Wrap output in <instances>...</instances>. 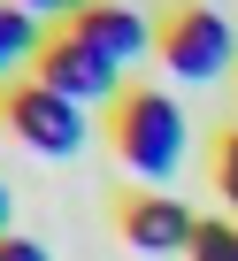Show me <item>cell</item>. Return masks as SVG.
<instances>
[{"mask_svg": "<svg viewBox=\"0 0 238 261\" xmlns=\"http://www.w3.org/2000/svg\"><path fill=\"white\" fill-rule=\"evenodd\" d=\"M184 108L169 100V92H123L115 100V162H123L146 192H162L177 169H184Z\"/></svg>", "mask_w": 238, "mask_h": 261, "instance_id": "cell-1", "label": "cell"}, {"mask_svg": "<svg viewBox=\"0 0 238 261\" xmlns=\"http://www.w3.org/2000/svg\"><path fill=\"white\" fill-rule=\"evenodd\" d=\"M0 115H8L16 146H31V154H46V162H69V154H85V108H77L69 92L39 85V77H31V85H8Z\"/></svg>", "mask_w": 238, "mask_h": 261, "instance_id": "cell-2", "label": "cell"}, {"mask_svg": "<svg viewBox=\"0 0 238 261\" xmlns=\"http://www.w3.org/2000/svg\"><path fill=\"white\" fill-rule=\"evenodd\" d=\"M162 69L177 77V85H215L230 62H238V39H230V23L215 16V8H177L169 23H162Z\"/></svg>", "mask_w": 238, "mask_h": 261, "instance_id": "cell-3", "label": "cell"}, {"mask_svg": "<svg viewBox=\"0 0 238 261\" xmlns=\"http://www.w3.org/2000/svg\"><path fill=\"white\" fill-rule=\"evenodd\" d=\"M31 77H39V85H54V92H69L77 108H100V100L115 108V100H123V92H115V77H123V69H115L100 46H85L69 23L46 39V54H39V69H31Z\"/></svg>", "mask_w": 238, "mask_h": 261, "instance_id": "cell-4", "label": "cell"}, {"mask_svg": "<svg viewBox=\"0 0 238 261\" xmlns=\"http://www.w3.org/2000/svg\"><path fill=\"white\" fill-rule=\"evenodd\" d=\"M69 31H77L85 46H100V54H108L115 69H131V62H146V54L162 46V31H154V23H146L139 8H131V0H92V8H85V16L69 23Z\"/></svg>", "mask_w": 238, "mask_h": 261, "instance_id": "cell-5", "label": "cell"}, {"mask_svg": "<svg viewBox=\"0 0 238 261\" xmlns=\"http://www.w3.org/2000/svg\"><path fill=\"white\" fill-rule=\"evenodd\" d=\"M192 230H200V215L184 200H169V192H139L123 207V238L139 253H192Z\"/></svg>", "mask_w": 238, "mask_h": 261, "instance_id": "cell-6", "label": "cell"}, {"mask_svg": "<svg viewBox=\"0 0 238 261\" xmlns=\"http://www.w3.org/2000/svg\"><path fill=\"white\" fill-rule=\"evenodd\" d=\"M39 54H46V31H39V16L8 0V8H0V77L39 69Z\"/></svg>", "mask_w": 238, "mask_h": 261, "instance_id": "cell-7", "label": "cell"}, {"mask_svg": "<svg viewBox=\"0 0 238 261\" xmlns=\"http://www.w3.org/2000/svg\"><path fill=\"white\" fill-rule=\"evenodd\" d=\"M230 253H238V223L207 215V223L192 230V261H230Z\"/></svg>", "mask_w": 238, "mask_h": 261, "instance_id": "cell-8", "label": "cell"}, {"mask_svg": "<svg viewBox=\"0 0 238 261\" xmlns=\"http://www.w3.org/2000/svg\"><path fill=\"white\" fill-rule=\"evenodd\" d=\"M215 192H223V207H238V130L215 139Z\"/></svg>", "mask_w": 238, "mask_h": 261, "instance_id": "cell-9", "label": "cell"}, {"mask_svg": "<svg viewBox=\"0 0 238 261\" xmlns=\"http://www.w3.org/2000/svg\"><path fill=\"white\" fill-rule=\"evenodd\" d=\"M16 8H31L39 23H77V16L92 8V0H16Z\"/></svg>", "mask_w": 238, "mask_h": 261, "instance_id": "cell-10", "label": "cell"}, {"mask_svg": "<svg viewBox=\"0 0 238 261\" xmlns=\"http://www.w3.org/2000/svg\"><path fill=\"white\" fill-rule=\"evenodd\" d=\"M0 261H46L39 238H0Z\"/></svg>", "mask_w": 238, "mask_h": 261, "instance_id": "cell-11", "label": "cell"}, {"mask_svg": "<svg viewBox=\"0 0 238 261\" xmlns=\"http://www.w3.org/2000/svg\"><path fill=\"white\" fill-rule=\"evenodd\" d=\"M0 238H16V230H8V185H0Z\"/></svg>", "mask_w": 238, "mask_h": 261, "instance_id": "cell-12", "label": "cell"}, {"mask_svg": "<svg viewBox=\"0 0 238 261\" xmlns=\"http://www.w3.org/2000/svg\"><path fill=\"white\" fill-rule=\"evenodd\" d=\"M230 261H238V253H230Z\"/></svg>", "mask_w": 238, "mask_h": 261, "instance_id": "cell-13", "label": "cell"}]
</instances>
